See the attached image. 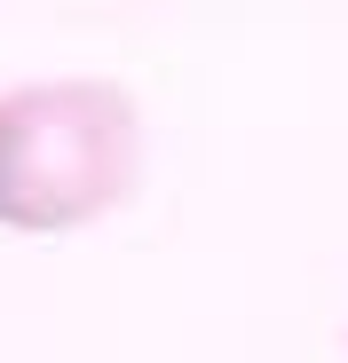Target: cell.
<instances>
[{
    "label": "cell",
    "mask_w": 348,
    "mask_h": 363,
    "mask_svg": "<svg viewBox=\"0 0 348 363\" xmlns=\"http://www.w3.org/2000/svg\"><path fill=\"white\" fill-rule=\"evenodd\" d=\"M143 182V103L119 79H24L0 95V229L72 237Z\"/></svg>",
    "instance_id": "obj_1"
}]
</instances>
